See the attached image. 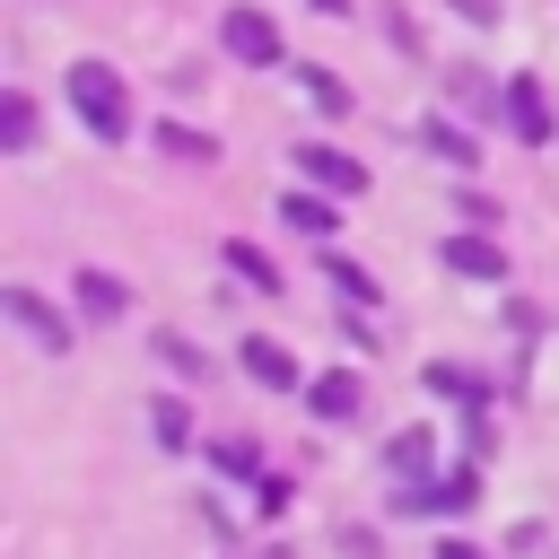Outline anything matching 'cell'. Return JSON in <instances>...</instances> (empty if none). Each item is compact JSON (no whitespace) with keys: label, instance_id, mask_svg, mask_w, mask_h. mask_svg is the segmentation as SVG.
I'll return each instance as SVG.
<instances>
[{"label":"cell","instance_id":"cell-3","mask_svg":"<svg viewBox=\"0 0 559 559\" xmlns=\"http://www.w3.org/2000/svg\"><path fill=\"white\" fill-rule=\"evenodd\" d=\"M0 314H9V323H17V332H26L35 349H52V358L70 349V323H61V314H52V306H44L35 288H0Z\"/></svg>","mask_w":559,"mask_h":559},{"label":"cell","instance_id":"cell-12","mask_svg":"<svg viewBox=\"0 0 559 559\" xmlns=\"http://www.w3.org/2000/svg\"><path fill=\"white\" fill-rule=\"evenodd\" d=\"M0 148H35V105H26L17 87L0 96Z\"/></svg>","mask_w":559,"mask_h":559},{"label":"cell","instance_id":"cell-5","mask_svg":"<svg viewBox=\"0 0 559 559\" xmlns=\"http://www.w3.org/2000/svg\"><path fill=\"white\" fill-rule=\"evenodd\" d=\"M507 122H515V140H524V148H542V140H550V105H542V79H533V70H515V79H507Z\"/></svg>","mask_w":559,"mask_h":559},{"label":"cell","instance_id":"cell-26","mask_svg":"<svg viewBox=\"0 0 559 559\" xmlns=\"http://www.w3.org/2000/svg\"><path fill=\"white\" fill-rule=\"evenodd\" d=\"M314 9H323V17H341V9H349V0H314Z\"/></svg>","mask_w":559,"mask_h":559},{"label":"cell","instance_id":"cell-6","mask_svg":"<svg viewBox=\"0 0 559 559\" xmlns=\"http://www.w3.org/2000/svg\"><path fill=\"white\" fill-rule=\"evenodd\" d=\"M445 262H454L463 280H507V253H498L489 236H445Z\"/></svg>","mask_w":559,"mask_h":559},{"label":"cell","instance_id":"cell-15","mask_svg":"<svg viewBox=\"0 0 559 559\" xmlns=\"http://www.w3.org/2000/svg\"><path fill=\"white\" fill-rule=\"evenodd\" d=\"M472 498H480V472H472V463H454V472L437 480V515H463Z\"/></svg>","mask_w":559,"mask_h":559},{"label":"cell","instance_id":"cell-21","mask_svg":"<svg viewBox=\"0 0 559 559\" xmlns=\"http://www.w3.org/2000/svg\"><path fill=\"white\" fill-rule=\"evenodd\" d=\"M157 349H166V367H175V376H210V358H201V349H192V341H183V332H166V341H157Z\"/></svg>","mask_w":559,"mask_h":559},{"label":"cell","instance_id":"cell-24","mask_svg":"<svg viewBox=\"0 0 559 559\" xmlns=\"http://www.w3.org/2000/svg\"><path fill=\"white\" fill-rule=\"evenodd\" d=\"M454 17H472V26H489V17H498V0H454Z\"/></svg>","mask_w":559,"mask_h":559},{"label":"cell","instance_id":"cell-19","mask_svg":"<svg viewBox=\"0 0 559 559\" xmlns=\"http://www.w3.org/2000/svg\"><path fill=\"white\" fill-rule=\"evenodd\" d=\"M445 87H454V105H463V114H489V79H480V70H454Z\"/></svg>","mask_w":559,"mask_h":559},{"label":"cell","instance_id":"cell-10","mask_svg":"<svg viewBox=\"0 0 559 559\" xmlns=\"http://www.w3.org/2000/svg\"><path fill=\"white\" fill-rule=\"evenodd\" d=\"M79 306H87V314H96V323H114V314H122V306H131V288H122V280H114V271H79Z\"/></svg>","mask_w":559,"mask_h":559},{"label":"cell","instance_id":"cell-20","mask_svg":"<svg viewBox=\"0 0 559 559\" xmlns=\"http://www.w3.org/2000/svg\"><path fill=\"white\" fill-rule=\"evenodd\" d=\"M157 140H166V148H175V157H192V166H201V157H218V140H201V131H183V122H166V131H157Z\"/></svg>","mask_w":559,"mask_h":559},{"label":"cell","instance_id":"cell-22","mask_svg":"<svg viewBox=\"0 0 559 559\" xmlns=\"http://www.w3.org/2000/svg\"><path fill=\"white\" fill-rule=\"evenodd\" d=\"M210 463H227V472H253V437H218V445H210Z\"/></svg>","mask_w":559,"mask_h":559},{"label":"cell","instance_id":"cell-16","mask_svg":"<svg viewBox=\"0 0 559 559\" xmlns=\"http://www.w3.org/2000/svg\"><path fill=\"white\" fill-rule=\"evenodd\" d=\"M297 79H306V96H314V105H323V114H349V87H341V79H332V70H323V61H306V70H297Z\"/></svg>","mask_w":559,"mask_h":559},{"label":"cell","instance_id":"cell-1","mask_svg":"<svg viewBox=\"0 0 559 559\" xmlns=\"http://www.w3.org/2000/svg\"><path fill=\"white\" fill-rule=\"evenodd\" d=\"M70 114L87 122V140H131V96L114 61H70Z\"/></svg>","mask_w":559,"mask_h":559},{"label":"cell","instance_id":"cell-14","mask_svg":"<svg viewBox=\"0 0 559 559\" xmlns=\"http://www.w3.org/2000/svg\"><path fill=\"white\" fill-rule=\"evenodd\" d=\"M419 140H428V148H437L445 166H472V157H480V140H463L454 122H419Z\"/></svg>","mask_w":559,"mask_h":559},{"label":"cell","instance_id":"cell-11","mask_svg":"<svg viewBox=\"0 0 559 559\" xmlns=\"http://www.w3.org/2000/svg\"><path fill=\"white\" fill-rule=\"evenodd\" d=\"M280 218H288V227H306V236H332V218H341V210H332L323 192H288V201H280Z\"/></svg>","mask_w":559,"mask_h":559},{"label":"cell","instance_id":"cell-2","mask_svg":"<svg viewBox=\"0 0 559 559\" xmlns=\"http://www.w3.org/2000/svg\"><path fill=\"white\" fill-rule=\"evenodd\" d=\"M218 44H227L236 61H253V70H280V26H271L262 9H245V0L218 17Z\"/></svg>","mask_w":559,"mask_h":559},{"label":"cell","instance_id":"cell-17","mask_svg":"<svg viewBox=\"0 0 559 559\" xmlns=\"http://www.w3.org/2000/svg\"><path fill=\"white\" fill-rule=\"evenodd\" d=\"M323 280H332V288H341V306H376V280H367V271H358V262H332V271H323Z\"/></svg>","mask_w":559,"mask_h":559},{"label":"cell","instance_id":"cell-4","mask_svg":"<svg viewBox=\"0 0 559 559\" xmlns=\"http://www.w3.org/2000/svg\"><path fill=\"white\" fill-rule=\"evenodd\" d=\"M297 166L323 183V192H341V201H358L367 192V166L349 157V148H323V140H297Z\"/></svg>","mask_w":559,"mask_h":559},{"label":"cell","instance_id":"cell-25","mask_svg":"<svg viewBox=\"0 0 559 559\" xmlns=\"http://www.w3.org/2000/svg\"><path fill=\"white\" fill-rule=\"evenodd\" d=\"M437 559H489V550H472V542H454V533H445V542H437Z\"/></svg>","mask_w":559,"mask_h":559},{"label":"cell","instance_id":"cell-9","mask_svg":"<svg viewBox=\"0 0 559 559\" xmlns=\"http://www.w3.org/2000/svg\"><path fill=\"white\" fill-rule=\"evenodd\" d=\"M306 402H314V419H358V402H367V393H358V376H314V384H306Z\"/></svg>","mask_w":559,"mask_h":559},{"label":"cell","instance_id":"cell-8","mask_svg":"<svg viewBox=\"0 0 559 559\" xmlns=\"http://www.w3.org/2000/svg\"><path fill=\"white\" fill-rule=\"evenodd\" d=\"M245 376L271 384V393H288V384H297V358H288L280 341H245Z\"/></svg>","mask_w":559,"mask_h":559},{"label":"cell","instance_id":"cell-23","mask_svg":"<svg viewBox=\"0 0 559 559\" xmlns=\"http://www.w3.org/2000/svg\"><path fill=\"white\" fill-rule=\"evenodd\" d=\"M428 384H437V393H463V402H472V393H480V384H472V376H463V367H428Z\"/></svg>","mask_w":559,"mask_h":559},{"label":"cell","instance_id":"cell-18","mask_svg":"<svg viewBox=\"0 0 559 559\" xmlns=\"http://www.w3.org/2000/svg\"><path fill=\"white\" fill-rule=\"evenodd\" d=\"M393 472L428 480V428H402V437H393Z\"/></svg>","mask_w":559,"mask_h":559},{"label":"cell","instance_id":"cell-13","mask_svg":"<svg viewBox=\"0 0 559 559\" xmlns=\"http://www.w3.org/2000/svg\"><path fill=\"white\" fill-rule=\"evenodd\" d=\"M148 428H157V445H192V411H183L175 393H157V402H148Z\"/></svg>","mask_w":559,"mask_h":559},{"label":"cell","instance_id":"cell-7","mask_svg":"<svg viewBox=\"0 0 559 559\" xmlns=\"http://www.w3.org/2000/svg\"><path fill=\"white\" fill-rule=\"evenodd\" d=\"M218 262H227V271H236L245 288H262V297H280V262H271V253H253L245 236H227V245H218Z\"/></svg>","mask_w":559,"mask_h":559}]
</instances>
